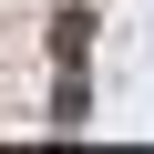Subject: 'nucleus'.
<instances>
[{"instance_id":"1","label":"nucleus","mask_w":154,"mask_h":154,"mask_svg":"<svg viewBox=\"0 0 154 154\" xmlns=\"http://www.w3.org/2000/svg\"><path fill=\"white\" fill-rule=\"evenodd\" d=\"M82 41H93V21H72V11L51 21V62H82Z\"/></svg>"}]
</instances>
